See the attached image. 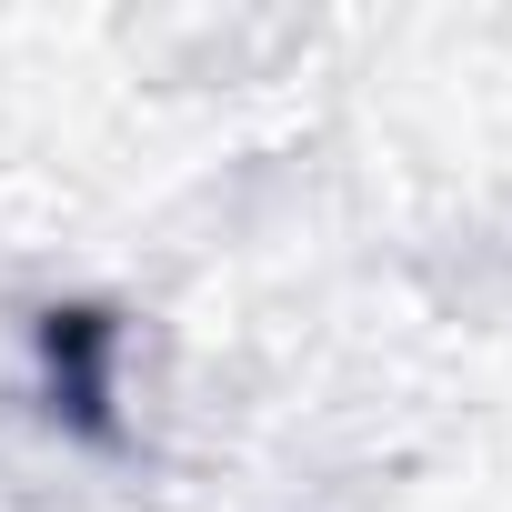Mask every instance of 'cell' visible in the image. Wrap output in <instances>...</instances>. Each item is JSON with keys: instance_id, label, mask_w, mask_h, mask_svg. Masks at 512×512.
<instances>
[{"instance_id": "1", "label": "cell", "mask_w": 512, "mask_h": 512, "mask_svg": "<svg viewBox=\"0 0 512 512\" xmlns=\"http://www.w3.org/2000/svg\"><path fill=\"white\" fill-rule=\"evenodd\" d=\"M31 342H41V402H51V422L111 442V402H121V322H111L101 302H61V312H41Z\"/></svg>"}]
</instances>
